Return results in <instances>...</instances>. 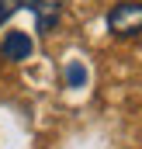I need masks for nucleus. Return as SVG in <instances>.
<instances>
[{
	"label": "nucleus",
	"instance_id": "nucleus-1",
	"mask_svg": "<svg viewBox=\"0 0 142 149\" xmlns=\"http://www.w3.org/2000/svg\"><path fill=\"white\" fill-rule=\"evenodd\" d=\"M107 28L114 35H139L142 31V3H135V0L114 3L111 14H107Z\"/></svg>",
	"mask_w": 142,
	"mask_h": 149
},
{
	"label": "nucleus",
	"instance_id": "nucleus-2",
	"mask_svg": "<svg viewBox=\"0 0 142 149\" xmlns=\"http://www.w3.org/2000/svg\"><path fill=\"white\" fill-rule=\"evenodd\" d=\"M24 7L35 10L38 31H52V24L59 21V3H49V0H24Z\"/></svg>",
	"mask_w": 142,
	"mask_h": 149
},
{
	"label": "nucleus",
	"instance_id": "nucleus-3",
	"mask_svg": "<svg viewBox=\"0 0 142 149\" xmlns=\"http://www.w3.org/2000/svg\"><path fill=\"white\" fill-rule=\"evenodd\" d=\"M3 56L14 59V63L28 59L31 56V38L24 35V31H7V38H3Z\"/></svg>",
	"mask_w": 142,
	"mask_h": 149
},
{
	"label": "nucleus",
	"instance_id": "nucleus-4",
	"mask_svg": "<svg viewBox=\"0 0 142 149\" xmlns=\"http://www.w3.org/2000/svg\"><path fill=\"white\" fill-rule=\"evenodd\" d=\"M83 80H87L83 63H70V66H66V83H70V87H83Z\"/></svg>",
	"mask_w": 142,
	"mask_h": 149
},
{
	"label": "nucleus",
	"instance_id": "nucleus-5",
	"mask_svg": "<svg viewBox=\"0 0 142 149\" xmlns=\"http://www.w3.org/2000/svg\"><path fill=\"white\" fill-rule=\"evenodd\" d=\"M17 7H24V3H21V0H0V24H3V21H7Z\"/></svg>",
	"mask_w": 142,
	"mask_h": 149
}]
</instances>
